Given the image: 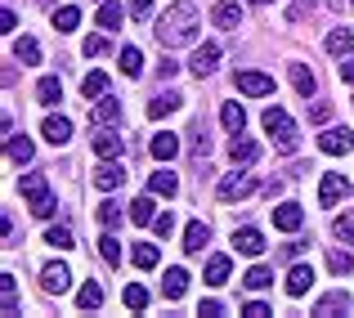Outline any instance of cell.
Here are the masks:
<instances>
[{
	"label": "cell",
	"instance_id": "30",
	"mask_svg": "<svg viewBox=\"0 0 354 318\" xmlns=\"http://www.w3.org/2000/svg\"><path fill=\"white\" fill-rule=\"evenodd\" d=\"M220 126H225L229 135H242V126H247V112H242V104H225V108H220Z\"/></svg>",
	"mask_w": 354,
	"mask_h": 318
},
{
	"label": "cell",
	"instance_id": "52",
	"mask_svg": "<svg viewBox=\"0 0 354 318\" xmlns=\"http://www.w3.org/2000/svg\"><path fill=\"white\" fill-rule=\"evenodd\" d=\"M328 117H332V108H328V104H314V108H310V121H314V126H323Z\"/></svg>",
	"mask_w": 354,
	"mask_h": 318
},
{
	"label": "cell",
	"instance_id": "6",
	"mask_svg": "<svg viewBox=\"0 0 354 318\" xmlns=\"http://www.w3.org/2000/svg\"><path fill=\"white\" fill-rule=\"evenodd\" d=\"M220 68V45L216 41H207V45H198V54H193V59H189V72H193V77H211V72H216Z\"/></svg>",
	"mask_w": 354,
	"mask_h": 318
},
{
	"label": "cell",
	"instance_id": "23",
	"mask_svg": "<svg viewBox=\"0 0 354 318\" xmlns=\"http://www.w3.org/2000/svg\"><path fill=\"white\" fill-rule=\"evenodd\" d=\"M0 314H9V318L18 314V283H14V274H0Z\"/></svg>",
	"mask_w": 354,
	"mask_h": 318
},
{
	"label": "cell",
	"instance_id": "11",
	"mask_svg": "<svg viewBox=\"0 0 354 318\" xmlns=\"http://www.w3.org/2000/svg\"><path fill=\"white\" fill-rule=\"evenodd\" d=\"M41 287H45L50 296H63V292L72 287V274H68V265H45V269H41Z\"/></svg>",
	"mask_w": 354,
	"mask_h": 318
},
{
	"label": "cell",
	"instance_id": "36",
	"mask_svg": "<svg viewBox=\"0 0 354 318\" xmlns=\"http://www.w3.org/2000/svg\"><path fill=\"white\" fill-rule=\"evenodd\" d=\"M130 260H135L139 269H157V247L153 242H135V247H130Z\"/></svg>",
	"mask_w": 354,
	"mask_h": 318
},
{
	"label": "cell",
	"instance_id": "35",
	"mask_svg": "<svg viewBox=\"0 0 354 318\" xmlns=\"http://www.w3.org/2000/svg\"><path fill=\"white\" fill-rule=\"evenodd\" d=\"M45 242H50L54 251H72V247H77V238H72V229H68V224H54V229L45 233Z\"/></svg>",
	"mask_w": 354,
	"mask_h": 318
},
{
	"label": "cell",
	"instance_id": "21",
	"mask_svg": "<svg viewBox=\"0 0 354 318\" xmlns=\"http://www.w3.org/2000/svg\"><path fill=\"white\" fill-rule=\"evenodd\" d=\"M207 242H211V229H207L202 220H193L189 229H184V251H189V256H198V251L207 247Z\"/></svg>",
	"mask_w": 354,
	"mask_h": 318
},
{
	"label": "cell",
	"instance_id": "51",
	"mask_svg": "<svg viewBox=\"0 0 354 318\" xmlns=\"http://www.w3.org/2000/svg\"><path fill=\"white\" fill-rule=\"evenodd\" d=\"M198 314H202V318H220V314H225V305H220V301H202Z\"/></svg>",
	"mask_w": 354,
	"mask_h": 318
},
{
	"label": "cell",
	"instance_id": "17",
	"mask_svg": "<svg viewBox=\"0 0 354 318\" xmlns=\"http://www.w3.org/2000/svg\"><path fill=\"white\" fill-rule=\"evenodd\" d=\"M41 135H45V139H50V144H54V148H63V144H68V139H72V121H68V117H45V126H41Z\"/></svg>",
	"mask_w": 354,
	"mask_h": 318
},
{
	"label": "cell",
	"instance_id": "44",
	"mask_svg": "<svg viewBox=\"0 0 354 318\" xmlns=\"http://www.w3.org/2000/svg\"><path fill=\"white\" fill-rule=\"evenodd\" d=\"M328 265H332V274H354V256L350 251H328Z\"/></svg>",
	"mask_w": 354,
	"mask_h": 318
},
{
	"label": "cell",
	"instance_id": "10",
	"mask_svg": "<svg viewBox=\"0 0 354 318\" xmlns=\"http://www.w3.org/2000/svg\"><path fill=\"white\" fill-rule=\"evenodd\" d=\"M238 90L251 99H265V95H274V77H265V72H238Z\"/></svg>",
	"mask_w": 354,
	"mask_h": 318
},
{
	"label": "cell",
	"instance_id": "46",
	"mask_svg": "<svg viewBox=\"0 0 354 318\" xmlns=\"http://www.w3.org/2000/svg\"><path fill=\"white\" fill-rule=\"evenodd\" d=\"M99 220H104V229H117V224L126 220V211H121L117 202H104V207H99Z\"/></svg>",
	"mask_w": 354,
	"mask_h": 318
},
{
	"label": "cell",
	"instance_id": "47",
	"mask_svg": "<svg viewBox=\"0 0 354 318\" xmlns=\"http://www.w3.org/2000/svg\"><path fill=\"white\" fill-rule=\"evenodd\" d=\"M81 50H86V59H104L113 45H108V36H86V45H81Z\"/></svg>",
	"mask_w": 354,
	"mask_h": 318
},
{
	"label": "cell",
	"instance_id": "13",
	"mask_svg": "<svg viewBox=\"0 0 354 318\" xmlns=\"http://www.w3.org/2000/svg\"><path fill=\"white\" fill-rule=\"evenodd\" d=\"M229 157H234V166H251L260 157V144L247 139V135H234V139H229Z\"/></svg>",
	"mask_w": 354,
	"mask_h": 318
},
{
	"label": "cell",
	"instance_id": "27",
	"mask_svg": "<svg viewBox=\"0 0 354 318\" xmlns=\"http://www.w3.org/2000/svg\"><path fill=\"white\" fill-rule=\"evenodd\" d=\"M113 121H121V104H117L113 95L95 99V126H113Z\"/></svg>",
	"mask_w": 354,
	"mask_h": 318
},
{
	"label": "cell",
	"instance_id": "16",
	"mask_svg": "<svg viewBox=\"0 0 354 318\" xmlns=\"http://www.w3.org/2000/svg\"><path fill=\"white\" fill-rule=\"evenodd\" d=\"M211 23H216L220 32H238V27H242V5H229V0L216 5V9H211Z\"/></svg>",
	"mask_w": 354,
	"mask_h": 318
},
{
	"label": "cell",
	"instance_id": "50",
	"mask_svg": "<svg viewBox=\"0 0 354 318\" xmlns=\"http://www.w3.org/2000/svg\"><path fill=\"white\" fill-rule=\"evenodd\" d=\"M242 314H247V318H269L274 310H269L265 301H247V305H242Z\"/></svg>",
	"mask_w": 354,
	"mask_h": 318
},
{
	"label": "cell",
	"instance_id": "42",
	"mask_svg": "<svg viewBox=\"0 0 354 318\" xmlns=\"http://www.w3.org/2000/svg\"><path fill=\"white\" fill-rule=\"evenodd\" d=\"M121 301H126V310H148V292L139 283H126V292H121Z\"/></svg>",
	"mask_w": 354,
	"mask_h": 318
},
{
	"label": "cell",
	"instance_id": "25",
	"mask_svg": "<svg viewBox=\"0 0 354 318\" xmlns=\"http://www.w3.org/2000/svg\"><path fill=\"white\" fill-rule=\"evenodd\" d=\"M117 68H121V77L139 81V77H144V54H139L135 45H126V50H121V63H117Z\"/></svg>",
	"mask_w": 354,
	"mask_h": 318
},
{
	"label": "cell",
	"instance_id": "38",
	"mask_svg": "<svg viewBox=\"0 0 354 318\" xmlns=\"http://www.w3.org/2000/svg\"><path fill=\"white\" fill-rule=\"evenodd\" d=\"M350 45H354V32H350V27L328 32V54H350Z\"/></svg>",
	"mask_w": 354,
	"mask_h": 318
},
{
	"label": "cell",
	"instance_id": "2",
	"mask_svg": "<svg viewBox=\"0 0 354 318\" xmlns=\"http://www.w3.org/2000/svg\"><path fill=\"white\" fill-rule=\"evenodd\" d=\"M265 135L274 139V148L278 153H296V144H301V130H296V121L287 117L283 108H265Z\"/></svg>",
	"mask_w": 354,
	"mask_h": 318
},
{
	"label": "cell",
	"instance_id": "19",
	"mask_svg": "<svg viewBox=\"0 0 354 318\" xmlns=\"http://www.w3.org/2000/svg\"><path fill=\"white\" fill-rule=\"evenodd\" d=\"M283 287H287V296H305V292L314 287V269H310V265H296L292 274H287Z\"/></svg>",
	"mask_w": 354,
	"mask_h": 318
},
{
	"label": "cell",
	"instance_id": "59",
	"mask_svg": "<svg viewBox=\"0 0 354 318\" xmlns=\"http://www.w3.org/2000/svg\"><path fill=\"white\" fill-rule=\"evenodd\" d=\"M350 5H354V0H350Z\"/></svg>",
	"mask_w": 354,
	"mask_h": 318
},
{
	"label": "cell",
	"instance_id": "43",
	"mask_svg": "<svg viewBox=\"0 0 354 318\" xmlns=\"http://www.w3.org/2000/svg\"><path fill=\"white\" fill-rule=\"evenodd\" d=\"M332 233H337L341 242H350V247H354V211L337 215V220H332Z\"/></svg>",
	"mask_w": 354,
	"mask_h": 318
},
{
	"label": "cell",
	"instance_id": "18",
	"mask_svg": "<svg viewBox=\"0 0 354 318\" xmlns=\"http://www.w3.org/2000/svg\"><path fill=\"white\" fill-rule=\"evenodd\" d=\"M319 318H332V314H350V292H328L319 305H314Z\"/></svg>",
	"mask_w": 354,
	"mask_h": 318
},
{
	"label": "cell",
	"instance_id": "45",
	"mask_svg": "<svg viewBox=\"0 0 354 318\" xmlns=\"http://www.w3.org/2000/svg\"><path fill=\"white\" fill-rule=\"evenodd\" d=\"M99 256H104L108 265H117V260H121V242L113 238V233H104V238H99Z\"/></svg>",
	"mask_w": 354,
	"mask_h": 318
},
{
	"label": "cell",
	"instance_id": "24",
	"mask_svg": "<svg viewBox=\"0 0 354 318\" xmlns=\"http://www.w3.org/2000/svg\"><path fill=\"white\" fill-rule=\"evenodd\" d=\"M180 104H184V95H175V90H166V95H157L153 104H148V117H171V112H180Z\"/></svg>",
	"mask_w": 354,
	"mask_h": 318
},
{
	"label": "cell",
	"instance_id": "49",
	"mask_svg": "<svg viewBox=\"0 0 354 318\" xmlns=\"http://www.w3.org/2000/svg\"><path fill=\"white\" fill-rule=\"evenodd\" d=\"M153 229L162 233V238H171V233H175V215H171V211H162V215L153 220Z\"/></svg>",
	"mask_w": 354,
	"mask_h": 318
},
{
	"label": "cell",
	"instance_id": "28",
	"mask_svg": "<svg viewBox=\"0 0 354 318\" xmlns=\"http://www.w3.org/2000/svg\"><path fill=\"white\" fill-rule=\"evenodd\" d=\"M148 189H153L157 198H175V193H180V180H175V171H153Z\"/></svg>",
	"mask_w": 354,
	"mask_h": 318
},
{
	"label": "cell",
	"instance_id": "57",
	"mask_svg": "<svg viewBox=\"0 0 354 318\" xmlns=\"http://www.w3.org/2000/svg\"><path fill=\"white\" fill-rule=\"evenodd\" d=\"M328 5H332V9H346V0H328Z\"/></svg>",
	"mask_w": 354,
	"mask_h": 318
},
{
	"label": "cell",
	"instance_id": "53",
	"mask_svg": "<svg viewBox=\"0 0 354 318\" xmlns=\"http://www.w3.org/2000/svg\"><path fill=\"white\" fill-rule=\"evenodd\" d=\"M130 14H135V18H148V14H153V0H130Z\"/></svg>",
	"mask_w": 354,
	"mask_h": 318
},
{
	"label": "cell",
	"instance_id": "55",
	"mask_svg": "<svg viewBox=\"0 0 354 318\" xmlns=\"http://www.w3.org/2000/svg\"><path fill=\"white\" fill-rule=\"evenodd\" d=\"M175 72H180V63H171V59H166V63H162V68H157V77H162V81H171V77H175Z\"/></svg>",
	"mask_w": 354,
	"mask_h": 318
},
{
	"label": "cell",
	"instance_id": "34",
	"mask_svg": "<svg viewBox=\"0 0 354 318\" xmlns=\"http://www.w3.org/2000/svg\"><path fill=\"white\" fill-rule=\"evenodd\" d=\"M14 59L18 63H41V45H36L32 36H18L14 41Z\"/></svg>",
	"mask_w": 354,
	"mask_h": 318
},
{
	"label": "cell",
	"instance_id": "48",
	"mask_svg": "<svg viewBox=\"0 0 354 318\" xmlns=\"http://www.w3.org/2000/svg\"><path fill=\"white\" fill-rule=\"evenodd\" d=\"M189 135H193V157H207V153H211V139L202 135V126H193Z\"/></svg>",
	"mask_w": 354,
	"mask_h": 318
},
{
	"label": "cell",
	"instance_id": "4",
	"mask_svg": "<svg viewBox=\"0 0 354 318\" xmlns=\"http://www.w3.org/2000/svg\"><path fill=\"white\" fill-rule=\"evenodd\" d=\"M90 144H95V157H104V162L126 153V139H121L117 130H108V126H95V130H90Z\"/></svg>",
	"mask_w": 354,
	"mask_h": 318
},
{
	"label": "cell",
	"instance_id": "20",
	"mask_svg": "<svg viewBox=\"0 0 354 318\" xmlns=\"http://www.w3.org/2000/svg\"><path fill=\"white\" fill-rule=\"evenodd\" d=\"M5 153H9V162H14V166H27V162H32V153H36V148H32V139H27V135H9Z\"/></svg>",
	"mask_w": 354,
	"mask_h": 318
},
{
	"label": "cell",
	"instance_id": "15",
	"mask_svg": "<svg viewBox=\"0 0 354 318\" xmlns=\"http://www.w3.org/2000/svg\"><path fill=\"white\" fill-rule=\"evenodd\" d=\"M184 292H189V269H180V265L166 269V278H162V296H166V301H180Z\"/></svg>",
	"mask_w": 354,
	"mask_h": 318
},
{
	"label": "cell",
	"instance_id": "54",
	"mask_svg": "<svg viewBox=\"0 0 354 318\" xmlns=\"http://www.w3.org/2000/svg\"><path fill=\"white\" fill-rule=\"evenodd\" d=\"M14 27H18V14L5 5V14H0V32H14Z\"/></svg>",
	"mask_w": 354,
	"mask_h": 318
},
{
	"label": "cell",
	"instance_id": "31",
	"mask_svg": "<svg viewBox=\"0 0 354 318\" xmlns=\"http://www.w3.org/2000/svg\"><path fill=\"white\" fill-rule=\"evenodd\" d=\"M36 99H41L45 108H54V104H59V99H63L59 77H41V81H36Z\"/></svg>",
	"mask_w": 354,
	"mask_h": 318
},
{
	"label": "cell",
	"instance_id": "14",
	"mask_svg": "<svg viewBox=\"0 0 354 318\" xmlns=\"http://www.w3.org/2000/svg\"><path fill=\"white\" fill-rule=\"evenodd\" d=\"M305 224V211L296 207V202H283V207H274V229H283V233H296Z\"/></svg>",
	"mask_w": 354,
	"mask_h": 318
},
{
	"label": "cell",
	"instance_id": "5",
	"mask_svg": "<svg viewBox=\"0 0 354 318\" xmlns=\"http://www.w3.org/2000/svg\"><path fill=\"white\" fill-rule=\"evenodd\" d=\"M341 198H350V180L341 171H328L323 184H319V207H337Z\"/></svg>",
	"mask_w": 354,
	"mask_h": 318
},
{
	"label": "cell",
	"instance_id": "1",
	"mask_svg": "<svg viewBox=\"0 0 354 318\" xmlns=\"http://www.w3.org/2000/svg\"><path fill=\"white\" fill-rule=\"evenodd\" d=\"M198 27H202V14L198 5H189V0H180V5H171L162 18H157V41H162V50H180V45H193L198 41Z\"/></svg>",
	"mask_w": 354,
	"mask_h": 318
},
{
	"label": "cell",
	"instance_id": "56",
	"mask_svg": "<svg viewBox=\"0 0 354 318\" xmlns=\"http://www.w3.org/2000/svg\"><path fill=\"white\" fill-rule=\"evenodd\" d=\"M341 81H350V86H354V63H350V59L341 63Z\"/></svg>",
	"mask_w": 354,
	"mask_h": 318
},
{
	"label": "cell",
	"instance_id": "32",
	"mask_svg": "<svg viewBox=\"0 0 354 318\" xmlns=\"http://www.w3.org/2000/svg\"><path fill=\"white\" fill-rule=\"evenodd\" d=\"M81 95H86L90 104H95V99H104V95H108V77H104V72H86V81H81Z\"/></svg>",
	"mask_w": 354,
	"mask_h": 318
},
{
	"label": "cell",
	"instance_id": "41",
	"mask_svg": "<svg viewBox=\"0 0 354 318\" xmlns=\"http://www.w3.org/2000/svg\"><path fill=\"white\" fill-rule=\"evenodd\" d=\"M130 220H135V224H153L157 220L153 198H135V202H130Z\"/></svg>",
	"mask_w": 354,
	"mask_h": 318
},
{
	"label": "cell",
	"instance_id": "58",
	"mask_svg": "<svg viewBox=\"0 0 354 318\" xmlns=\"http://www.w3.org/2000/svg\"><path fill=\"white\" fill-rule=\"evenodd\" d=\"M251 5H269V0H251Z\"/></svg>",
	"mask_w": 354,
	"mask_h": 318
},
{
	"label": "cell",
	"instance_id": "39",
	"mask_svg": "<svg viewBox=\"0 0 354 318\" xmlns=\"http://www.w3.org/2000/svg\"><path fill=\"white\" fill-rule=\"evenodd\" d=\"M77 305H81V310H99V305H104V287H99V283H86L77 292Z\"/></svg>",
	"mask_w": 354,
	"mask_h": 318
},
{
	"label": "cell",
	"instance_id": "37",
	"mask_svg": "<svg viewBox=\"0 0 354 318\" xmlns=\"http://www.w3.org/2000/svg\"><path fill=\"white\" fill-rule=\"evenodd\" d=\"M77 23H81V9H77V5L54 9V27H59V32H77Z\"/></svg>",
	"mask_w": 354,
	"mask_h": 318
},
{
	"label": "cell",
	"instance_id": "8",
	"mask_svg": "<svg viewBox=\"0 0 354 318\" xmlns=\"http://www.w3.org/2000/svg\"><path fill=\"white\" fill-rule=\"evenodd\" d=\"M18 189H23V198H27V207H32V211L41 207L45 198H50V184H45V175H41V171H27L23 180H18Z\"/></svg>",
	"mask_w": 354,
	"mask_h": 318
},
{
	"label": "cell",
	"instance_id": "33",
	"mask_svg": "<svg viewBox=\"0 0 354 318\" xmlns=\"http://www.w3.org/2000/svg\"><path fill=\"white\" fill-rule=\"evenodd\" d=\"M242 283H247L251 292H265V287H274V269H265V265H251Z\"/></svg>",
	"mask_w": 354,
	"mask_h": 318
},
{
	"label": "cell",
	"instance_id": "3",
	"mask_svg": "<svg viewBox=\"0 0 354 318\" xmlns=\"http://www.w3.org/2000/svg\"><path fill=\"white\" fill-rule=\"evenodd\" d=\"M251 189H256V180H251L247 171H234V175H225V180L216 184V198L220 202H242Z\"/></svg>",
	"mask_w": 354,
	"mask_h": 318
},
{
	"label": "cell",
	"instance_id": "26",
	"mask_svg": "<svg viewBox=\"0 0 354 318\" xmlns=\"http://www.w3.org/2000/svg\"><path fill=\"white\" fill-rule=\"evenodd\" d=\"M148 153H153L157 162H171V157L180 153V139H175L171 130H166V135H153V144H148Z\"/></svg>",
	"mask_w": 354,
	"mask_h": 318
},
{
	"label": "cell",
	"instance_id": "7",
	"mask_svg": "<svg viewBox=\"0 0 354 318\" xmlns=\"http://www.w3.org/2000/svg\"><path fill=\"white\" fill-rule=\"evenodd\" d=\"M121 184H126V166H117V157H108V162L95 171V189L99 193H117Z\"/></svg>",
	"mask_w": 354,
	"mask_h": 318
},
{
	"label": "cell",
	"instance_id": "40",
	"mask_svg": "<svg viewBox=\"0 0 354 318\" xmlns=\"http://www.w3.org/2000/svg\"><path fill=\"white\" fill-rule=\"evenodd\" d=\"M95 23L104 27V32H117V23H121V5H113V0H108V5H99Z\"/></svg>",
	"mask_w": 354,
	"mask_h": 318
},
{
	"label": "cell",
	"instance_id": "29",
	"mask_svg": "<svg viewBox=\"0 0 354 318\" xmlns=\"http://www.w3.org/2000/svg\"><path fill=\"white\" fill-rule=\"evenodd\" d=\"M229 274H234V265H229V256H211L207 260V283L211 287H225Z\"/></svg>",
	"mask_w": 354,
	"mask_h": 318
},
{
	"label": "cell",
	"instance_id": "22",
	"mask_svg": "<svg viewBox=\"0 0 354 318\" xmlns=\"http://www.w3.org/2000/svg\"><path fill=\"white\" fill-rule=\"evenodd\" d=\"M292 86L301 99H314V90H319V81H314V72L305 68V63H292Z\"/></svg>",
	"mask_w": 354,
	"mask_h": 318
},
{
	"label": "cell",
	"instance_id": "9",
	"mask_svg": "<svg viewBox=\"0 0 354 318\" xmlns=\"http://www.w3.org/2000/svg\"><path fill=\"white\" fill-rule=\"evenodd\" d=\"M319 148H323V153H328V157H346L350 153V148H354V135H350V130H323V135H319Z\"/></svg>",
	"mask_w": 354,
	"mask_h": 318
},
{
	"label": "cell",
	"instance_id": "12",
	"mask_svg": "<svg viewBox=\"0 0 354 318\" xmlns=\"http://www.w3.org/2000/svg\"><path fill=\"white\" fill-rule=\"evenodd\" d=\"M265 247H269V242H265V233H260V229H251V224L234 233V251H238V256H260Z\"/></svg>",
	"mask_w": 354,
	"mask_h": 318
}]
</instances>
